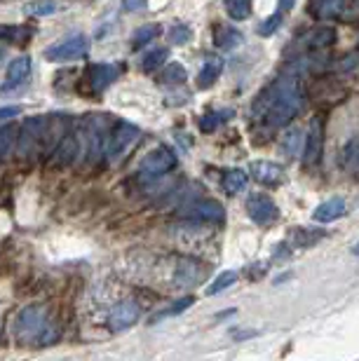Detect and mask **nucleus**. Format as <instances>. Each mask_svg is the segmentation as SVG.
Listing matches in <instances>:
<instances>
[{
  "label": "nucleus",
  "mask_w": 359,
  "mask_h": 361,
  "mask_svg": "<svg viewBox=\"0 0 359 361\" xmlns=\"http://www.w3.org/2000/svg\"><path fill=\"white\" fill-rule=\"evenodd\" d=\"M139 136H141L139 127L129 125V122H120V125L116 127V132H113V136H111V141H109V157L111 160H120V157L129 150V146L139 141Z\"/></svg>",
  "instance_id": "0eeeda50"
},
{
  "label": "nucleus",
  "mask_w": 359,
  "mask_h": 361,
  "mask_svg": "<svg viewBox=\"0 0 359 361\" xmlns=\"http://www.w3.org/2000/svg\"><path fill=\"white\" fill-rule=\"evenodd\" d=\"M226 12L235 21L247 19L251 14V0H226Z\"/></svg>",
  "instance_id": "393cba45"
},
{
  "label": "nucleus",
  "mask_w": 359,
  "mask_h": 361,
  "mask_svg": "<svg viewBox=\"0 0 359 361\" xmlns=\"http://www.w3.org/2000/svg\"><path fill=\"white\" fill-rule=\"evenodd\" d=\"M353 254H355V256H359V244H355V249H353Z\"/></svg>",
  "instance_id": "e433bc0d"
},
{
  "label": "nucleus",
  "mask_w": 359,
  "mask_h": 361,
  "mask_svg": "<svg viewBox=\"0 0 359 361\" xmlns=\"http://www.w3.org/2000/svg\"><path fill=\"white\" fill-rule=\"evenodd\" d=\"M90 49V40L87 35L83 33H75L71 38L56 42L54 47H47L45 49V56L49 61H71V59H78V56L87 54Z\"/></svg>",
  "instance_id": "7ed1b4c3"
},
{
  "label": "nucleus",
  "mask_w": 359,
  "mask_h": 361,
  "mask_svg": "<svg viewBox=\"0 0 359 361\" xmlns=\"http://www.w3.org/2000/svg\"><path fill=\"white\" fill-rule=\"evenodd\" d=\"M146 3L148 0H122V7H125V12H139L146 10Z\"/></svg>",
  "instance_id": "72a5a7b5"
},
{
  "label": "nucleus",
  "mask_w": 359,
  "mask_h": 361,
  "mask_svg": "<svg viewBox=\"0 0 359 361\" xmlns=\"http://www.w3.org/2000/svg\"><path fill=\"white\" fill-rule=\"evenodd\" d=\"M322 148H324V122L322 115H315L308 125L305 143H303V162L305 167H315L322 157Z\"/></svg>",
  "instance_id": "20e7f679"
},
{
  "label": "nucleus",
  "mask_w": 359,
  "mask_h": 361,
  "mask_svg": "<svg viewBox=\"0 0 359 361\" xmlns=\"http://www.w3.org/2000/svg\"><path fill=\"white\" fill-rule=\"evenodd\" d=\"M282 19H284V14L282 12H275L272 17H268L261 26H258V33H261V35H272L279 28V24H282Z\"/></svg>",
  "instance_id": "c756f323"
},
{
  "label": "nucleus",
  "mask_w": 359,
  "mask_h": 361,
  "mask_svg": "<svg viewBox=\"0 0 359 361\" xmlns=\"http://www.w3.org/2000/svg\"><path fill=\"white\" fill-rule=\"evenodd\" d=\"M247 171H242V169H228L226 174H224V190L228 195H235V192H240L244 190V185H247Z\"/></svg>",
  "instance_id": "a211bd4d"
},
{
  "label": "nucleus",
  "mask_w": 359,
  "mask_h": 361,
  "mask_svg": "<svg viewBox=\"0 0 359 361\" xmlns=\"http://www.w3.org/2000/svg\"><path fill=\"white\" fill-rule=\"evenodd\" d=\"M298 141H300V132H298V129H291V132L286 134V139H284V150H286V153H289V155H296Z\"/></svg>",
  "instance_id": "2f4dec72"
},
{
  "label": "nucleus",
  "mask_w": 359,
  "mask_h": 361,
  "mask_svg": "<svg viewBox=\"0 0 359 361\" xmlns=\"http://www.w3.org/2000/svg\"><path fill=\"white\" fill-rule=\"evenodd\" d=\"M167 59H169V49L167 47H157V49H153V52H148L146 56H143L139 68L143 71V73H150V71H155L157 66H162Z\"/></svg>",
  "instance_id": "6ab92c4d"
},
{
  "label": "nucleus",
  "mask_w": 359,
  "mask_h": 361,
  "mask_svg": "<svg viewBox=\"0 0 359 361\" xmlns=\"http://www.w3.org/2000/svg\"><path fill=\"white\" fill-rule=\"evenodd\" d=\"M336 38H339V33H336L334 26H315L303 38H298V47L303 52H320V49L331 47Z\"/></svg>",
  "instance_id": "6e6552de"
},
{
  "label": "nucleus",
  "mask_w": 359,
  "mask_h": 361,
  "mask_svg": "<svg viewBox=\"0 0 359 361\" xmlns=\"http://www.w3.org/2000/svg\"><path fill=\"white\" fill-rule=\"evenodd\" d=\"M12 143H14V129L12 127H3V129H0V162H3L7 157V153H10Z\"/></svg>",
  "instance_id": "cd10ccee"
},
{
  "label": "nucleus",
  "mask_w": 359,
  "mask_h": 361,
  "mask_svg": "<svg viewBox=\"0 0 359 361\" xmlns=\"http://www.w3.org/2000/svg\"><path fill=\"white\" fill-rule=\"evenodd\" d=\"M348 214V204L346 200L341 197H331L327 202H322V204L312 212V219L320 221V223H331V221H339L343 216Z\"/></svg>",
  "instance_id": "ddd939ff"
},
{
  "label": "nucleus",
  "mask_w": 359,
  "mask_h": 361,
  "mask_svg": "<svg viewBox=\"0 0 359 361\" xmlns=\"http://www.w3.org/2000/svg\"><path fill=\"white\" fill-rule=\"evenodd\" d=\"M59 10V3L56 0H33V3L24 5V12L31 14V17H49Z\"/></svg>",
  "instance_id": "aec40b11"
},
{
  "label": "nucleus",
  "mask_w": 359,
  "mask_h": 361,
  "mask_svg": "<svg viewBox=\"0 0 359 361\" xmlns=\"http://www.w3.org/2000/svg\"><path fill=\"white\" fill-rule=\"evenodd\" d=\"M188 40H190V28H188V26L176 24V26L169 31V42H171V45H185Z\"/></svg>",
  "instance_id": "c85d7f7f"
},
{
  "label": "nucleus",
  "mask_w": 359,
  "mask_h": 361,
  "mask_svg": "<svg viewBox=\"0 0 359 361\" xmlns=\"http://www.w3.org/2000/svg\"><path fill=\"white\" fill-rule=\"evenodd\" d=\"M350 0H315L310 12L317 19H336L348 10Z\"/></svg>",
  "instance_id": "2eb2a0df"
},
{
  "label": "nucleus",
  "mask_w": 359,
  "mask_h": 361,
  "mask_svg": "<svg viewBox=\"0 0 359 361\" xmlns=\"http://www.w3.org/2000/svg\"><path fill=\"white\" fill-rule=\"evenodd\" d=\"M224 66H226V61L221 59V56H209V59L205 61L202 71H200V75H197V87L200 90L212 87V85L221 78V73H224Z\"/></svg>",
  "instance_id": "4468645a"
},
{
  "label": "nucleus",
  "mask_w": 359,
  "mask_h": 361,
  "mask_svg": "<svg viewBox=\"0 0 359 361\" xmlns=\"http://www.w3.org/2000/svg\"><path fill=\"white\" fill-rule=\"evenodd\" d=\"M251 176L263 185H277L279 180L284 178V169L275 162L256 160V162H251Z\"/></svg>",
  "instance_id": "9b49d317"
},
{
  "label": "nucleus",
  "mask_w": 359,
  "mask_h": 361,
  "mask_svg": "<svg viewBox=\"0 0 359 361\" xmlns=\"http://www.w3.org/2000/svg\"><path fill=\"white\" fill-rule=\"evenodd\" d=\"M185 78H188V73H185V68L181 66V63H169V66L160 73V82L181 85V82H185Z\"/></svg>",
  "instance_id": "b1692460"
},
{
  "label": "nucleus",
  "mask_w": 359,
  "mask_h": 361,
  "mask_svg": "<svg viewBox=\"0 0 359 361\" xmlns=\"http://www.w3.org/2000/svg\"><path fill=\"white\" fill-rule=\"evenodd\" d=\"M31 75V56H17L10 66H7L5 73V82L0 85V92H12L17 90L19 85H24Z\"/></svg>",
  "instance_id": "9d476101"
},
{
  "label": "nucleus",
  "mask_w": 359,
  "mask_h": 361,
  "mask_svg": "<svg viewBox=\"0 0 359 361\" xmlns=\"http://www.w3.org/2000/svg\"><path fill=\"white\" fill-rule=\"evenodd\" d=\"M193 302H195V298H193V295H185V298H181V300H176V302H171V307H167V310H162L160 314H155L153 319L150 322H157V319H164V317H171V314H181V312H185V310H188Z\"/></svg>",
  "instance_id": "bb28decb"
},
{
  "label": "nucleus",
  "mask_w": 359,
  "mask_h": 361,
  "mask_svg": "<svg viewBox=\"0 0 359 361\" xmlns=\"http://www.w3.org/2000/svg\"><path fill=\"white\" fill-rule=\"evenodd\" d=\"M324 233H315V230H305V228H293V244H296L298 249H305V247H312V244H317Z\"/></svg>",
  "instance_id": "5701e85b"
},
{
  "label": "nucleus",
  "mask_w": 359,
  "mask_h": 361,
  "mask_svg": "<svg viewBox=\"0 0 359 361\" xmlns=\"http://www.w3.org/2000/svg\"><path fill=\"white\" fill-rule=\"evenodd\" d=\"M118 66H113V63H95V66L90 68V82L95 90H106L109 85L118 78Z\"/></svg>",
  "instance_id": "dca6fc26"
},
{
  "label": "nucleus",
  "mask_w": 359,
  "mask_h": 361,
  "mask_svg": "<svg viewBox=\"0 0 359 361\" xmlns=\"http://www.w3.org/2000/svg\"><path fill=\"white\" fill-rule=\"evenodd\" d=\"M214 42H217L221 49H233V47H238L242 42V33L235 31L233 26L219 24L217 28H214Z\"/></svg>",
  "instance_id": "f3484780"
},
{
  "label": "nucleus",
  "mask_w": 359,
  "mask_h": 361,
  "mask_svg": "<svg viewBox=\"0 0 359 361\" xmlns=\"http://www.w3.org/2000/svg\"><path fill=\"white\" fill-rule=\"evenodd\" d=\"M341 167H348V169H357L359 167V139H353L346 148H343Z\"/></svg>",
  "instance_id": "a878e982"
},
{
  "label": "nucleus",
  "mask_w": 359,
  "mask_h": 361,
  "mask_svg": "<svg viewBox=\"0 0 359 361\" xmlns=\"http://www.w3.org/2000/svg\"><path fill=\"white\" fill-rule=\"evenodd\" d=\"M19 35H28L24 31H19V28H14V26H0V38H10L12 42H17L19 40Z\"/></svg>",
  "instance_id": "473e14b6"
},
{
  "label": "nucleus",
  "mask_w": 359,
  "mask_h": 361,
  "mask_svg": "<svg viewBox=\"0 0 359 361\" xmlns=\"http://www.w3.org/2000/svg\"><path fill=\"white\" fill-rule=\"evenodd\" d=\"M219 122H221V113H207V115L200 118V129L209 134V132H214V129L219 127Z\"/></svg>",
  "instance_id": "7c9ffc66"
},
{
  "label": "nucleus",
  "mask_w": 359,
  "mask_h": 361,
  "mask_svg": "<svg viewBox=\"0 0 359 361\" xmlns=\"http://www.w3.org/2000/svg\"><path fill=\"white\" fill-rule=\"evenodd\" d=\"M139 317H141L139 302L125 300V302H120V305L113 307V312L109 314V326H111V331H116V334L118 331H127L139 322Z\"/></svg>",
  "instance_id": "1a4fd4ad"
},
{
  "label": "nucleus",
  "mask_w": 359,
  "mask_h": 361,
  "mask_svg": "<svg viewBox=\"0 0 359 361\" xmlns=\"http://www.w3.org/2000/svg\"><path fill=\"white\" fill-rule=\"evenodd\" d=\"M190 216L205 223H221L226 212H224V207H221V202L217 200H200L190 207Z\"/></svg>",
  "instance_id": "f8f14e48"
},
{
  "label": "nucleus",
  "mask_w": 359,
  "mask_h": 361,
  "mask_svg": "<svg viewBox=\"0 0 359 361\" xmlns=\"http://www.w3.org/2000/svg\"><path fill=\"white\" fill-rule=\"evenodd\" d=\"M19 113H21V106H5V108H0V120L14 118V115H19Z\"/></svg>",
  "instance_id": "f704fd0d"
},
{
  "label": "nucleus",
  "mask_w": 359,
  "mask_h": 361,
  "mask_svg": "<svg viewBox=\"0 0 359 361\" xmlns=\"http://www.w3.org/2000/svg\"><path fill=\"white\" fill-rule=\"evenodd\" d=\"M49 324L45 319V310L42 307H24L14 319V334L21 343H47L52 341V331H47Z\"/></svg>",
  "instance_id": "f03ea898"
},
{
  "label": "nucleus",
  "mask_w": 359,
  "mask_h": 361,
  "mask_svg": "<svg viewBox=\"0 0 359 361\" xmlns=\"http://www.w3.org/2000/svg\"><path fill=\"white\" fill-rule=\"evenodd\" d=\"M303 106V90L296 75H284L268 87V92L256 101V115L272 129L289 125L291 118Z\"/></svg>",
  "instance_id": "f257e3e1"
},
{
  "label": "nucleus",
  "mask_w": 359,
  "mask_h": 361,
  "mask_svg": "<svg viewBox=\"0 0 359 361\" xmlns=\"http://www.w3.org/2000/svg\"><path fill=\"white\" fill-rule=\"evenodd\" d=\"M160 33H162L160 24H146L132 35V45L134 47H143V45H148V42H153Z\"/></svg>",
  "instance_id": "412c9836"
},
{
  "label": "nucleus",
  "mask_w": 359,
  "mask_h": 361,
  "mask_svg": "<svg viewBox=\"0 0 359 361\" xmlns=\"http://www.w3.org/2000/svg\"><path fill=\"white\" fill-rule=\"evenodd\" d=\"M247 214L258 226H270L279 219V209L268 195H251L247 200Z\"/></svg>",
  "instance_id": "423d86ee"
},
{
  "label": "nucleus",
  "mask_w": 359,
  "mask_h": 361,
  "mask_svg": "<svg viewBox=\"0 0 359 361\" xmlns=\"http://www.w3.org/2000/svg\"><path fill=\"white\" fill-rule=\"evenodd\" d=\"M296 5V0H279V7H277V12H282V14H286V12H291V7Z\"/></svg>",
  "instance_id": "c9c22d12"
},
{
  "label": "nucleus",
  "mask_w": 359,
  "mask_h": 361,
  "mask_svg": "<svg viewBox=\"0 0 359 361\" xmlns=\"http://www.w3.org/2000/svg\"><path fill=\"white\" fill-rule=\"evenodd\" d=\"M238 281V272L235 270H226L221 272L217 279L212 281V286H207V295H217V293H224L228 286H233Z\"/></svg>",
  "instance_id": "4be33fe9"
},
{
  "label": "nucleus",
  "mask_w": 359,
  "mask_h": 361,
  "mask_svg": "<svg viewBox=\"0 0 359 361\" xmlns=\"http://www.w3.org/2000/svg\"><path fill=\"white\" fill-rule=\"evenodd\" d=\"M174 167H176V155L167 146H157L155 150H150L139 164L143 176H162Z\"/></svg>",
  "instance_id": "39448f33"
}]
</instances>
